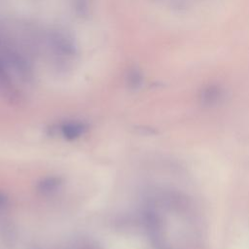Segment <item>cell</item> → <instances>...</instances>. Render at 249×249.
Listing matches in <instances>:
<instances>
[{"label": "cell", "mask_w": 249, "mask_h": 249, "mask_svg": "<svg viewBox=\"0 0 249 249\" xmlns=\"http://www.w3.org/2000/svg\"><path fill=\"white\" fill-rule=\"evenodd\" d=\"M86 130V126L82 123L71 122L61 126V132L64 137L68 139H74L82 135Z\"/></svg>", "instance_id": "6da1fadb"}, {"label": "cell", "mask_w": 249, "mask_h": 249, "mask_svg": "<svg viewBox=\"0 0 249 249\" xmlns=\"http://www.w3.org/2000/svg\"><path fill=\"white\" fill-rule=\"evenodd\" d=\"M60 185L59 179L55 178V177H49L44 179L38 186V190L42 193V194H51L53 192H54L58 186Z\"/></svg>", "instance_id": "7a4b0ae2"}]
</instances>
